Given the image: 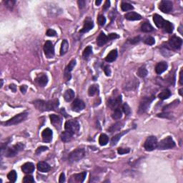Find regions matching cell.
Masks as SVG:
<instances>
[{"mask_svg":"<svg viewBox=\"0 0 183 183\" xmlns=\"http://www.w3.org/2000/svg\"><path fill=\"white\" fill-rule=\"evenodd\" d=\"M33 104L38 110L42 111V112L57 110V109L59 107V105H60L58 99H52V100L49 101H44L38 99V100L34 101Z\"/></svg>","mask_w":183,"mask_h":183,"instance_id":"1","label":"cell"},{"mask_svg":"<svg viewBox=\"0 0 183 183\" xmlns=\"http://www.w3.org/2000/svg\"><path fill=\"white\" fill-rule=\"evenodd\" d=\"M155 99L154 95H152V96H146L142 98L141 101L140 102V105H139L138 108V114L141 115V114L145 113L147 112L148 108L150 107V104L152 102V101Z\"/></svg>","mask_w":183,"mask_h":183,"instance_id":"2","label":"cell"},{"mask_svg":"<svg viewBox=\"0 0 183 183\" xmlns=\"http://www.w3.org/2000/svg\"><path fill=\"white\" fill-rule=\"evenodd\" d=\"M27 112H22V113H19L18 115H15L12 119H9L7 122H3L2 125H4L5 126H12V125H17V124H19L20 122L25 121L27 119Z\"/></svg>","mask_w":183,"mask_h":183,"instance_id":"3","label":"cell"},{"mask_svg":"<svg viewBox=\"0 0 183 183\" xmlns=\"http://www.w3.org/2000/svg\"><path fill=\"white\" fill-rule=\"evenodd\" d=\"M85 155V151L82 148H77L70 153L68 160L70 162H76L80 161Z\"/></svg>","mask_w":183,"mask_h":183,"instance_id":"4","label":"cell"},{"mask_svg":"<svg viewBox=\"0 0 183 183\" xmlns=\"http://www.w3.org/2000/svg\"><path fill=\"white\" fill-rule=\"evenodd\" d=\"M175 142L173 140L171 137H167L162 140L159 143H157V147L159 150H170L175 147Z\"/></svg>","mask_w":183,"mask_h":183,"instance_id":"5","label":"cell"},{"mask_svg":"<svg viewBox=\"0 0 183 183\" xmlns=\"http://www.w3.org/2000/svg\"><path fill=\"white\" fill-rule=\"evenodd\" d=\"M24 147H25V145L22 143H17V144L12 146V147L7 149L6 151H5V156L7 157H15V155L17 154L19 152L24 150Z\"/></svg>","mask_w":183,"mask_h":183,"instance_id":"6","label":"cell"},{"mask_svg":"<svg viewBox=\"0 0 183 183\" xmlns=\"http://www.w3.org/2000/svg\"><path fill=\"white\" fill-rule=\"evenodd\" d=\"M80 124L76 120H68L65 122V125H64L65 130L69 131L73 135L78 133L80 131Z\"/></svg>","mask_w":183,"mask_h":183,"instance_id":"7","label":"cell"},{"mask_svg":"<svg viewBox=\"0 0 183 183\" xmlns=\"http://www.w3.org/2000/svg\"><path fill=\"white\" fill-rule=\"evenodd\" d=\"M157 140L156 137L150 136L147 137V140H145L144 144V147L145 150L150 152L154 150V149L157 148Z\"/></svg>","mask_w":183,"mask_h":183,"instance_id":"8","label":"cell"},{"mask_svg":"<svg viewBox=\"0 0 183 183\" xmlns=\"http://www.w3.org/2000/svg\"><path fill=\"white\" fill-rule=\"evenodd\" d=\"M44 52L46 57L52 58L54 56V47L51 41H47L44 45Z\"/></svg>","mask_w":183,"mask_h":183,"instance_id":"9","label":"cell"},{"mask_svg":"<svg viewBox=\"0 0 183 183\" xmlns=\"http://www.w3.org/2000/svg\"><path fill=\"white\" fill-rule=\"evenodd\" d=\"M159 9L163 13L168 14L172 12L173 9V4L171 1L168 0H163L159 5Z\"/></svg>","mask_w":183,"mask_h":183,"instance_id":"10","label":"cell"},{"mask_svg":"<svg viewBox=\"0 0 183 183\" xmlns=\"http://www.w3.org/2000/svg\"><path fill=\"white\" fill-rule=\"evenodd\" d=\"M169 44L172 48L179 50L182 47V40L181 38L178 37V36H172V37H170V40H169Z\"/></svg>","mask_w":183,"mask_h":183,"instance_id":"11","label":"cell"},{"mask_svg":"<svg viewBox=\"0 0 183 183\" xmlns=\"http://www.w3.org/2000/svg\"><path fill=\"white\" fill-rule=\"evenodd\" d=\"M85 107V104L82 100L79 99H76L73 101L72 104V109L74 112H81Z\"/></svg>","mask_w":183,"mask_h":183,"instance_id":"12","label":"cell"},{"mask_svg":"<svg viewBox=\"0 0 183 183\" xmlns=\"http://www.w3.org/2000/svg\"><path fill=\"white\" fill-rule=\"evenodd\" d=\"M53 132L51 129L50 128H46L43 130L42 133V140L44 143H50L52 140Z\"/></svg>","mask_w":183,"mask_h":183,"instance_id":"13","label":"cell"},{"mask_svg":"<svg viewBox=\"0 0 183 183\" xmlns=\"http://www.w3.org/2000/svg\"><path fill=\"white\" fill-rule=\"evenodd\" d=\"M94 27V22L91 20L90 18H87L85 21H84V26H83L82 29L80 31V33H87L89 31L93 29Z\"/></svg>","mask_w":183,"mask_h":183,"instance_id":"14","label":"cell"},{"mask_svg":"<svg viewBox=\"0 0 183 183\" xmlns=\"http://www.w3.org/2000/svg\"><path fill=\"white\" fill-rule=\"evenodd\" d=\"M76 62H76L75 60H71L68 65L67 66V67H66L65 71H64V77H65L67 81L71 79V74H70V73L73 70L74 67H75Z\"/></svg>","mask_w":183,"mask_h":183,"instance_id":"15","label":"cell"},{"mask_svg":"<svg viewBox=\"0 0 183 183\" xmlns=\"http://www.w3.org/2000/svg\"><path fill=\"white\" fill-rule=\"evenodd\" d=\"M122 102V97L121 96H118L115 99H110L108 100V106L112 109H115L119 107Z\"/></svg>","mask_w":183,"mask_h":183,"instance_id":"16","label":"cell"},{"mask_svg":"<svg viewBox=\"0 0 183 183\" xmlns=\"http://www.w3.org/2000/svg\"><path fill=\"white\" fill-rule=\"evenodd\" d=\"M36 83L39 84L40 87H45L48 83V77L46 74H38L37 77L35 79Z\"/></svg>","mask_w":183,"mask_h":183,"instance_id":"17","label":"cell"},{"mask_svg":"<svg viewBox=\"0 0 183 183\" xmlns=\"http://www.w3.org/2000/svg\"><path fill=\"white\" fill-rule=\"evenodd\" d=\"M50 119H51V123L57 129H60L61 128L62 125V119L59 116L56 115H51L50 116Z\"/></svg>","mask_w":183,"mask_h":183,"instance_id":"18","label":"cell"},{"mask_svg":"<svg viewBox=\"0 0 183 183\" xmlns=\"http://www.w3.org/2000/svg\"><path fill=\"white\" fill-rule=\"evenodd\" d=\"M167 67H168V65H167V63L165 62H159L155 67L156 73H157V74H162L164 72H165L166 70H167Z\"/></svg>","mask_w":183,"mask_h":183,"instance_id":"19","label":"cell"},{"mask_svg":"<svg viewBox=\"0 0 183 183\" xmlns=\"http://www.w3.org/2000/svg\"><path fill=\"white\" fill-rule=\"evenodd\" d=\"M37 170L41 172H48L51 170V167L45 162H39L37 164Z\"/></svg>","mask_w":183,"mask_h":183,"instance_id":"20","label":"cell"},{"mask_svg":"<svg viewBox=\"0 0 183 183\" xmlns=\"http://www.w3.org/2000/svg\"><path fill=\"white\" fill-rule=\"evenodd\" d=\"M34 164L32 162H26L22 166V170L26 174H29L34 171Z\"/></svg>","mask_w":183,"mask_h":183,"instance_id":"21","label":"cell"},{"mask_svg":"<svg viewBox=\"0 0 183 183\" xmlns=\"http://www.w3.org/2000/svg\"><path fill=\"white\" fill-rule=\"evenodd\" d=\"M108 41H109L108 36H106L103 32H101L99 36H98V37L97 38V44L99 47H102Z\"/></svg>","mask_w":183,"mask_h":183,"instance_id":"22","label":"cell"},{"mask_svg":"<svg viewBox=\"0 0 183 183\" xmlns=\"http://www.w3.org/2000/svg\"><path fill=\"white\" fill-rule=\"evenodd\" d=\"M125 17L126 19H127V20H130V21L140 20V19H142L141 15L134 12H128V13H127L126 15H125Z\"/></svg>","mask_w":183,"mask_h":183,"instance_id":"23","label":"cell"},{"mask_svg":"<svg viewBox=\"0 0 183 183\" xmlns=\"http://www.w3.org/2000/svg\"><path fill=\"white\" fill-rule=\"evenodd\" d=\"M153 21H154V24L158 28H162L163 25L164 23V19L160 15H154L153 16Z\"/></svg>","mask_w":183,"mask_h":183,"instance_id":"24","label":"cell"},{"mask_svg":"<svg viewBox=\"0 0 183 183\" xmlns=\"http://www.w3.org/2000/svg\"><path fill=\"white\" fill-rule=\"evenodd\" d=\"M73 134H72L71 132H70L69 131L65 130L64 132H63L61 135V140H62L64 143H68L70 142L72 139Z\"/></svg>","mask_w":183,"mask_h":183,"instance_id":"25","label":"cell"},{"mask_svg":"<svg viewBox=\"0 0 183 183\" xmlns=\"http://www.w3.org/2000/svg\"><path fill=\"white\" fill-rule=\"evenodd\" d=\"M117 57V50H113L107 54L105 58V61L107 62H112L116 60Z\"/></svg>","mask_w":183,"mask_h":183,"instance_id":"26","label":"cell"},{"mask_svg":"<svg viewBox=\"0 0 183 183\" xmlns=\"http://www.w3.org/2000/svg\"><path fill=\"white\" fill-rule=\"evenodd\" d=\"M74 96H75L74 91L72 90H71V89L67 90L64 94V98L67 102H71L74 98Z\"/></svg>","mask_w":183,"mask_h":183,"instance_id":"27","label":"cell"},{"mask_svg":"<svg viewBox=\"0 0 183 183\" xmlns=\"http://www.w3.org/2000/svg\"><path fill=\"white\" fill-rule=\"evenodd\" d=\"M69 50V43L67 42V40L66 39H64L62 42L61 45V48H60V55L62 56L64 55Z\"/></svg>","mask_w":183,"mask_h":183,"instance_id":"28","label":"cell"},{"mask_svg":"<svg viewBox=\"0 0 183 183\" xmlns=\"http://www.w3.org/2000/svg\"><path fill=\"white\" fill-rule=\"evenodd\" d=\"M154 30V28L150 22H145L142 25L141 31L143 32H150Z\"/></svg>","mask_w":183,"mask_h":183,"instance_id":"29","label":"cell"},{"mask_svg":"<svg viewBox=\"0 0 183 183\" xmlns=\"http://www.w3.org/2000/svg\"><path fill=\"white\" fill-rule=\"evenodd\" d=\"M128 131H129V129L127 131H124V132H120V133L117 134V135H115V136L113 137L112 138V140H111V143H112V145H115L117 144V143H118V141H119V140H120V138L122 137V136H123L125 134L127 133Z\"/></svg>","mask_w":183,"mask_h":183,"instance_id":"30","label":"cell"},{"mask_svg":"<svg viewBox=\"0 0 183 183\" xmlns=\"http://www.w3.org/2000/svg\"><path fill=\"white\" fill-rule=\"evenodd\" d=\"M162 28L164 29V31H165V32H167V33L171 34V33H172L173 29H174V26H173V25L171 23V22L165 20L164 21V25H163Z\"/></svg>","mask_w":183,"mask_h":183,"instance_id":"31","label":"cell"},{"mask_svg":"<svg viewBox=\"0 0 183 183\" xmlns=\"http://www.w3.org/2000/svg\"><path fill=\"white\" fill-rule=\"evenodd\" d=\"M86 176H87V172H83L79 173V174H75L72 176V177H74L75 181L78 182H83Z\"/></svg>","mask_w":183,"mask_h":183,"instance_id":"32","label":"cell"},{"mask_svg":"<svg viewBox=\"0 0 183 183\" xmlns=\"http://www.w3.org/2000/svg\"><path fill=\"white\" fill-rule=\"evenodd\" d=\"M98 91H99V87H98L97 84H93V85H91L88 90L89 96L90 97L94 96L95 94L97 93Z\"/></svg>","mask_w":183,"mask_h":183,"instance_id":"33","label":"cell"},{"mask_svg":"<svg viewBox=\"0 0 183 183\" xmlns=\"http://www.w3.org/2000/svg\"><path fill=\"white\" fill-rule=\"evenodd\" d=\"M170 95H171V92H170V90H164V91H161V92L159 94L158 97L160 98V99H162V100H164V99H168L170 97Z\"/></svg>","mask_w":183,"mask_h":183,"instance_id":"34","label":"cell"},{"mask_svg":"<svg viewBox=\"0 0 183 183\" xmlns=\"http://www.w3.org/2000/svg\"><path fill=\"white\" fill-rule=\"evenodd\" d=\"M108 141H109V137H108V136L107 135H105V134H102V135L99 136V143L100 145H106L108 143Z\"/></svg>","mask_w":183,"mask_h":183,"instance_id":"35","label":"cell"},{"mask_svg":"<svg viewBox=\"0 0 183 183\" xmlns=\"http://www.w3.org/2000/svg\"><path fill=\"white\" fill-rule=\"evenodd\" d=\"M137 74V75H138L139 77H141V78H144V77H147V74H148V72H147L146 67H145V66H143V67L139 68Z\"/></svg>","mask_w":183,"mask_h":183,"instance_id":"36","label":"cell"},{"mask_svg":"<svg viewBox=\"0 0 183 183\" xmlns=\"http://www.w3.org/2000/svg\"><path fill=\"white\" fill-rule=\"evenodd\" d=\"M122 125H123V124H122V122H117V123L112 125V126L109 128V129H108V130H109V132H116V131L119 130V129L122 127Z\"/></svg>","mask_w":183,"mask_h":183,"instance_id":"37","label":"cell"},{"mask_svg":"<svg viewBox=\"0 0 183 183\" xmlns=\"http://www.w3.org/2000/svg\"><path fill=\"white\" fill-rule=\"evenodd\" d=\"M7 178L12 182H15L17 178V174L15 170H11L9 174H7Z\"/></svg>","mask_w":183,"mask_h":183,"instance_id":"38","label":"cell"},{"mask_svg":"<svg viewBox=\"0 0 183 183\" xmlns=\"http://www.w3.org/2000/svg\"><path fill=\"white\" fill-rule=\"evenodd\" d=\"M122 117V111L121 110L120 108H117L115 109L113 114H112V118L114 119H119Z\"/></svg>","mask_w":183,"mask_h":183,"instance_id":"39","label":"cell"},{"mask_svg":"<svg viewBox=\"0 0 183 183\" xmlns=\"http://www.w3.org/2000/svg\"><path fill=\"white\" fill-rule=\"evenodd\" d=\"M92 53V47L91 46H88L84 49V52H83L82 57L84 60H87L89 57L90 56V54Z\"/></svg>","mask_w":183,"mask_h":183,"instance_id":"40","label":"cell"},{"mask_svg":"<svg viewBox=\"0 0 183 183\" xmlns=\"http://www.w3.org/2000/svg\"><path fill=\"white\" fill-rule=\"evenodd\" d=\"M121 9L123 12H127V11L132 10L134 9V7L130 4L127 3V2H122L121 4Z\"/></svg>","mask_w":183,"mask_h":183,"instance_id":"41","label":"cell"},{"mask_svg":"<svg viewBox=\"0 0 183 183\" xmlns=\"http://www.w3.org/2000/svg\"><path fill=\"white\" fill-rule=\"evenodd\" d=\"M122 109H123V112H125V114L127 116H129L131 114V109L129 105H128V104H124L123 106H122Z\"/></svg>","mask_w":183,"mask_h":183,"instance_id":"42","label":"cell"},{"mask_svg":"<svg viewBox=\"0 0 183 183\" xmlns=\"http://www.w3.org/2000/svg\"><path fill=\"white\" fill-rule=\"evenodd\" d=\"M97 22L100 26H104L106 23V18L103 15H99L97 18Z\"/></svg>","mask_w":183,"mask_h":183,"instance_id":"43","label":"cell"},{"mask_svg":"<svg viewBox=\"0 0 183 183\" xmlns=\"http://www.w3.org/2000/svg\"><path fill=\"white\" fill-rule=\"evenodd\" d=\"M144 42L146 44L153 45L154 43H155V39H154L152 36H148V37H147L145 39Z\"/></svg>","mask_w":183,"mask_h":183,"instance_id":"44","label":"cell"},{"mask_svg":"<svg viewBox=\"0 0 183 183\" xmlns=\"http://www.w3.org/2000/svg\"><path fill=\"white\" fill-rule=\"evenodd\" d=\"M23 182L25 183H30V182H34V179L33 177L31 175H27L24 177Z\"/></svg>","mask_w":183,"mask_h":183,"instance_id":"45","label":"cell"},{"mask_svg":"<svg viewBox=\"0 0 183 183\" xmlns=\"http://www.w3.org/2000/svg\"><path fill=\"white\" fill-rule=\"evenodd\" d=\"M129 148H118L117 152L119 154H125L129 152Z\"/></svg>","mask_w":183,"mask_h":183,"instance_id":"46","label":"cell"},{"mask_svg":"<svg viewBox=\"0 0 183 183\" xmlns=\"http://www.w3.org/2000/svg\"><path fill=\"white\" fill-rule=\"evenodd\" d=\"M47 150H48V147H46V146H41V147H38V148L36 149V154H40L41 152H44Z\"/></svg>","mask_w":183,"mask_h":183,"instance_id":"47","label":"cell"},{"mask_svg":"<svg viewBox=\"0 0 183 183\" xmlns=\"http://www.w3.org/2000/svg\"><path fill=\"white\" fill-rule=\"evenodd\" d=\"M46 34L48 36H57V32H56V31L54 30V29H50L47 31Z\"/></svg>","mask_w":183,"mask_h":183,"instance_id":"48","label":"cell"},{"mask_svg":"<svg viewBox=\"0 0 183 183\" xmlns=\"http://www.w3.org/2000/svg\"><path fill=\"white\" fill-rule=\"evenodd\" d=\"M140 40H141V38H140V36H135V37L129 39V42H130L131 44H135L138 43Z\"/></svg>","mask_w":183,"mask_h":183,"instance_id":"49","label":"cell"},{"mask_svg":"<svg viewBox=\"0 0 183 183\" xmlns=\"http://www.w3.org/2000/svg\"><path fill=\"white\" fill-rule=\"evenodd\" d=\"M108 36V39H109V41L112 40V39H117V38L119 37V35L117 34H115V33H111V34H109V36Z\"/></svg>","mask_w":183,"mask_h":183,"instance_id":"50","label":"cell"},{"mask_svg":"<svg viewBox=\"0 0 183 183\" xmlns=\"http://www.w3.org/2000/svg\"><path fill=\"white\" fill-rule=\"evenodd\" d=\"M104 70V72H105V74H106L107 76H109L111 74V70H110V67H109L108 65H106L103 68Z\"/></svg>","mask_w":183,"mask_h":183,"instance_id":"51","label":"cell"},{"mask_svg":"<svg viewBox=\"0 0 183 183\" xmlns=\"http://www.w3.org/2000/svg\"><path fill=\"white\" fill-rule=\"evenodd\" d=\"M109 7H110V1H109V0H107L106 2H105V4H104L103 10L104 11L107 10V9L109 8Z\"/></svg>","mask_w":183,"mask_h":183,"instance_id":"52","label":"cell"},{"mask_svg":"<svg viewBox=\"0 0 183 183\" xmlns=\"http://www.w3.org/2000/svg\"><path fill=\"white\" fill-rule=\"evenodd\" d=\"M77 3H78L80 9H82V8H84V6H85V1H83V0H79L78 2H77Z\"/></svg>","mask_w":183,"mask_h":183,"instance_id":"53","label":"cell"},{"mask_svg":"<svg viewBox=\"0 0 183 183\" xmlns=\"http://www.w3.org/2000/svg\"><path fill=\"white\" fill-rule=\"evenodd\" d=\"M15 1H11V0H9V1H7L6 2H5V4H6V6L7 7H12L14 6V5L15 4Z\"/></svg>","mask_w":183,"mask_h":183,"instance_id":"54","label":"cell"},{"mask_svg":"<svg viewBox=\"0 0 183 183\" xmlns=\"http://www.w3.org/2000/svg\"><path fill=\"white\" fill-rule=\"evenodd\" d=\"M59 182H65V174H64V173H61V174H60V176Z\"/></svg>","mask_w":183,"mask_h":183,"instance_id":"55","label":"cell"},{"mask_svg":"<svg viewBox=\"0 0 183 183\" xmlns=\"http://www.w3.org/2000/svg\"><path fill=\"white\" fill-rule=\"evenodd\" d=\"M20 90L22 91V94L26 93L27 90V85H22L20 87Z\"/></svg>","mask_w":183,"mask_h":183,"instance_id":"56","label":"cell"},{"mask_svg":"<svg viewBox=\"0 0 183 183\" xmlns=\"http://www.w3.org/2000/svg\"><path fill=\"white\" fill-rule=\"evenodd\" d=\"M180 84L181 85L183 84V80H182V69L180 70Z\"/></svg>","mask_w":183,"mask_h":183,"instance_id":"57","label":"cell"},{"mask_svg":"<svg viewBox=\"0 0 183 183\" xmlns=\"http://www.w3.org/2000/svg\"><path fill=\"white\" fill-rule=\"evenodd\" d=\"M9 88L11 89V90H12V91H13V92H15V91H16V90H17V87L16 86H15V84H10V85H9Z\"/></svg>","mask_w":183,"mask_h":183,"instance_id":"58","label":"cell"},{"mask_svg":"<svg viewBox=\"0 0 183 183\" xmlns=\"http://www.w3.org/2000/svg\"><path fill=\"white\" fill-rule=\"evenodd\" d=\"M102 3V1H101V0H97L96 2H95V5H97V6H98V5H100V4Z\"/></svg>","mask_w":183,"mask_h":183,"instance_id":"59","label":"cell"},{"mask_svg":"<svg viewBox=\"0 0 183 183\" xmlns=\"http://www.w3.org/2000/svg\"><path fill=\"white\" fill-rule=\"evenodd\" d=\"M182 89H180V95H182Z\"/></svg>","mask_w":183,"mask_h":183,"instance_id":"60","label":"cell"},{"mask_svg":"<svg viewBox=\"0 0 183 183\" xmlns=\"http://www.w3.org/2000/svg\"><path fill=\"white\" fill-rule=\"evenodd\" d=\"M3 85V80H1V87H2Z\"/></svg>","mask_w":183,"mask_h":183,"instance_id":"61","label":"cell"}]
</instances>
